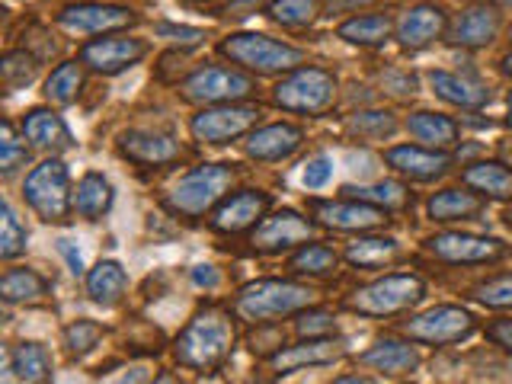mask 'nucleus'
Instances as JSON below:
<instances>
[{
  "mask_svg": "<svg viewBox=\"0 0 512 384\" xmlns=\"http://www.w3.org/2000/svg\"><path fill=\"white\" fill-rule=\"evenodd\" d=\"M192 279H196V285L215 288L218 285V272L212 266H196V269H192Z\"/></svg>",
  "mask_w": 512,
  "mask_h": 384,
  "instance_id": "obj_50",
  "label": "nucleus"
},
{
  "mask_svg": "<svg viewBox=\"0 0 512 384\" xmlns=\"http://www.w3.org/2000/svg\"><path fill=\"white\" fill-rule=\"evenodd\" d=\"M336 263H340V256L327 244H304L292 256V269L298 276H327V272L336 269Z\"/></svg>",
  "mask_w": 512,
  "mask_h": 384,
  "instance_id": "obj_38",
  "label": "nucleus"
},
{
  "mask_svg": "<svg viewBox=\"0 0 512 384\" xmlns=\"http://www.w3.org/2000/svg\"><path fill=\"white\" fill-rule=\"evenodd\" d=\"M266 0H234V4H228V10L224 13H234V16H247V10H256V7H263Z\"/></svg>",
  "mask_w": 512,
  "mask_h": 384,
  "instance_id": "obj_51",
  "label": "nucleus"
},
{
  "mask_svg": "<svg viewBox=\"0 0 512 384\" xmlns=\"http://www.w3.org/2000/svg\"><path fill=\"white\" fill-rule=\"evenodd\" d=\"M480 202L477 192H468V189H442L436 196L429 199L426 212L432 221H461V218H474L480 215Z\"/></svg>",
  "mask_w": 512,
  "mask_h": 384,
  "instance_id": "obj_31",
  "label": "nucleus"
},
{
  "mask_svg": "<svg viewBox=\"0 0 512 384\" xmlns=\"http://www.w3.org/2000/svg\"><path fill=\"white\" fill-rule=\"evenodd\" d=\"M103 340V327L96 320H74L71 327H64V346H68L74 356H84L96 343Z\"/></svg>",
  "mask_w": 512,
  "mask_h": 384,
  "instance_id": "obj_43",
  "label": "nucleus"
},
{
  "mask_svg": "<svg viewBox=\"0 0 512 384\" xmlns=\"http://www.w3.org/2000/svg\"><path fill=\"white\" fill-rule=\"evenodd\" d=\"M23 199L26 205L48 224L68 221L74 212V196H71V180L68 167L61 160H42V164L26 176L23 183Z\"/></svg>",
  "mask_w": 512,
  "mask_h": 384,
  "instance_id": "obj_6",
  "label": "nucleus"
},
{
  "mask_svg": "<svg viewBox=\"0 0 512 384\" xmlns=\"http://www.w3.org/2000/svg\"><path fill=\"white\" fill-rule=\"evenodd\" d=\"M234 180V167L228 164H202L196 170H189L180 183L167 192V212L180 218H202L208 212H215L224 189Z\"/></svg>",
  "mask_w": 512,
  "mask_h": 384,
  "instance_id": "obj_4",
  "label": "nucleus"
},
{
  "mask_svg": "<svg viewBox=\"0 0 512 384\" xmlns=\"http://www.w3.org/2000/svg\"><path fill=\"white\" fill-rule=\"evenodd\" d=\"M311 234H314V224L308 218H301L298 212H292V208H285V212H276L256 224L250 234V247L256 253H282L298 244H308Z\"/></svg>",
  "mask_w": 512,
  "mask_h": 384,
  "instance_id": "obj_12",
  "label": "nucleus"
},
{
  "mask_svg": "<svg viewBox=\"0 0 512 384\" xmlns=\"http://www.w3.org/2000/svg\"><path fill=\"white\" fill-rule=\"evenodd\" d=\"M503 74H509V77H512V55H506V58H503Z\"/></svg>",
  "mask_w": 512,
  "mask_h": 384,
  "instance_id": "obj_54",
  "label": "nucleus"
},
{
  "mask_svg": "<svg viewBox=\"0 0 512 384\" xmlns=\"http://www.w3.org/2000/svg\"><path fill=\"white\" fill-rule=\"evenodd\" d=\"M234 320L228 311L221 308H205L183 327V333L176 336L173 352L176 362L192 372H212L234 349Z\"/></svg>",
  "mask_w": 512,
  "mask_h": 384,
  "instance_id": "obj_1",
  "label": "nucleus"
},
{
  "mask_svg": "<svg viewBox=\"0 0 512 384\" xmlns=\"http://www.w3.org/2000/svg\"><path fill=\"white\" fill-rule=\"evenodd\" d=\"M23 138L39 151H68L74 148V138H71V128L64 125V119L52 109H29L23 116Z\"/></svg>",
  "mask_w": 512,
  "mask_h": 384,
  "instance_id": "obj_23",
  "label": "nucleus"
},
{
  "mask_svg": "<svg viewBox=\"0 0 512 384\" xmlns=\"http://www.w3.org/2000/svg\"><path fill=\"white\" fill-rule=\"evenodd\" d=\"M426 285L420 276H410V272H394V276H381L375 282H368L356 288L346 298V308L365 314V317H394L404 314L423 301Z\"/></svg>",
  "mask_w": 512,
  "mask_h": 384,
  "instance_id": "obj_5",
  "label": "nucleus"
},
{
  "mask_svg": "<svg viewBox=\"0 0 512 384\" xmlns=\"http://www.w3.org/2000/svg\"><path fill=\"white\" fill-rule=\"evenodd\" d=\"M464 186H471L474 192L487 199H500L509 202L512 199V170L496 164V160H477V164H468L461 173Z\"/></svg>",
  "mask_w": 512,
  "mask_h": 384,
  "instance_id": "obj_26",
  "label": "nucleus"
},
{
  "mask_svg": "<svg viewBox=\"0 0 512 384\" xmlns=\"http://www.w3.org/2000/svg\"><path fill=\"white\" fill-rule=\"evenodd\" d=\"M314 218L333 231H349V234H362V231H375L381 224H388V212L372 202H359V199H346V202H314Z\"/></svg>",
  "mask_w": 512,
  "mask_h": 384,
  "instance_id": "obj_14",
  "label": "nucleus"
},
{
  "mask_svg": "<svg viewBox=\"0 0 512 384\" xmlns=\"http://www.w3.org/2000/svg\"><path fill=\"white\" fill-rule=\"evenodd\" d=\"M407 128L410 135L416 141H423L426 148H452V144L458 141V125L448 119V116H439V112H413V116L407 119Z\"/></svg>",
  "mask_w": 512,
  "mask_h": 384,
  "instance_id": "obj_30",
  "label": "nucleus"
},
{
  "mask_svg": "<svg viewBox=\"0 0 512 384\" xmlns=\"http://www.w3.org/2000/svg\"><path fill=\"white\" fill-rule=\"evenodd\" d=\"M388 167H394L400 176H407V180H416V183H432L439 180V176L448 173L452 167V157L445 151H436V148H416V144H397L388 154Z\"/></svg>",
  "mask_w": 512,
  "mask_h": 384,
  "instance_id": "obj_18",
  "label": "nucleus"
},
{
  "mask_svg": "<svg viewBox=\"0 0 512 384\" xmlns=\"http://www.w3.org/2000/svg\"><path fill=\"white\" fill-rule=\"evenodd\" d=\"M404 333L416 343L426 346H448V343H461L474 333V317L458 308V304H439V308H429L423 314L410 317L404 324Z\"/></svg>",
  "mask_w": 512,
  "mask_h": 384,
  "instance_id": "obj_9",
  "label": "nucleus"
},
{
  "mask_svg": "<svg viewBox=\"0 0 512 384\" xmlns=\"http://www.w3.org/2000/svg\"><path fill=\"white\" fill-rule=\"evenodd\" d=\"M359 362L365 368L384 372V375H407V372H416V368H420V352L400 340H378L372 349L362 352Z\"/></svg>",
  "mask_w": 512,
  "mask_h": 384,
  "instance_id": "obj_25",
  "label": "nucleus"
},
{
  "mask_svg": "<svg viewBox=\"0 0 512 384\" xmlns=\"http://www.w3.org/2000/svg\"><path fill=\"white\" fill-rule=\"evenodd\" d=\"M26 160H29L26 138H20L13 132V125L4 122V125H0V170L13 173L16 167H23Z\"/></svg>",
  "mask_w": 512,
  "mask_h": 384,
  "instance_id": "obj_42",
  "label": "nucleus"
},
{
  "mask_svg": "<svg viewBox=\"0 0 512 384\" xmlns=\"http://www.w3.org/2000/svg\"><path fill=\"white\" fill-rule=\"evenodd\" d=\"M266 208H269V192L240 189V192H234V196L218 202L208 224H212V231H218V234H244L263 221Z\"/></svg>",
  "mask_w": 512,
  "mask_h": 384,
  "instance_id": "obj_13",
  "label": "nucleus"
},
{
  "mask_svg": "<svg viewBox=\"0 0 512 384\" xmlns=\"http://www.w3.org/2000/svg\"><path fill=\"white\" fill-rule=\"evenodd\" d=\"M506 109H509V125H512V93H509V100H506Z\"/></svg>",
  "mask_w": 512,
  "mask_h": 384,
  "instance_id": "obj_55",
  "label": "nucleus"
},
{
  "mask_svg": "<svg viewBox=\"0 0 512 384\" xmlns=\"http://www.w3.org/2000/svg\"><path fill=\"white\" fill-rule=\"evenodd\" d=\"M346 352L343 340H333V336H317V340H304L298 346H285L279 352H272L269 368L276 375H292L301 368H314V365H330Z\"/></svg>",
  "mask_w": 512,
  "mask_h": 384,
  "instance_id": "obj_17",
  "label": "nucleus"
},
{
  "mask_svg": "<svg viewBox=\"0 0 512 384\" xmlns=\"http://www.w3.org/2000/svg\"><path fill=\"white\" fill-rule=\"evenodd\" d=\"M391 36V16L388 13H362V16H352L340 26V39L352 42V45H381L388 42Z\"/></svg>",
  "mask_w": 512,
  "mask_h": 384,
  "instance_id": "obj_33",
  "label": "nucleus"
},
{
  "mask_svg": "<svg viewBox=\"0 0 512 384\" xmlns=\"http://www.w3.org/2000/svg\"><path fill=\"white\" fill-rule=\"evenodd\" d=\"M26 250V228L16 218L13 205L4 202L0 205V256L4 260H16Z\"/></svg>",
  "mask_w": 512,
  "mask_h": 384,
  "instance_id": "obj_41",
  "label": "nucleus"
},
{
  "mask_svg": "<svg viewBox=\"0 0 512 384\" xmlns=\"http://www.w3.org/2000/svg\"><path fill=\"white\" fill-rule=\"evenodd\" d=\"M183 96L189 103H205V106H224V103H240L253 96V80L244 71L234 68H199L183 80Z\"/></svg>",
  "mask_w": 512,
  "mask_h": 384,
  "instance_id": "obj_8",
  "label": "nucleus"
},
{
  "mask_svg": "<svg viewBox=\"0 0 512 384\" xmlns=\"http://www.w3.org/2000/svg\"><path fill=\"white\" fill-rule=\"evenodd\" d=\"M487 340H493L496 346H503L506 352H512V320H496V324L487 327Z\"/></svg>",
  "mask_w": 512,
  "mask_h": 384,
  "instance_id": "obj_48",
  "label": "nucleus"
},
{
  "mask_svg": "<svg viewBox=\"0 0 512 384\" xmlns=\"http://www.w3.org/2000/svg\"><path fill=\"white\" fill-rule=\"evenodd\" d=\"M80 87H84V64L64 61L45 80V100L55 103V106H68L77 100Z\"/></svg>",
  "mask_w": 512,
  "mask_h": 384,
  "instance_id": "obj_35",
  "label": "nucleus"
},
{
  "mask_svg": "<svg viewBox=\"0 0 512 384\" xmlns=\"http://www.w3.org/2000/svg\"><path fill=\"white\" fill-rule=\"evenodd\" d=\"M263 112L250 103H224V106H205L192 116V135L205 144H228L240 135H247Z\"/></svg>",
  "mask_w": 512,
  "mask_h": 384,
  "instance_id": "obj_10",
  "label": "nucleus"
},
{
  "mask_svg": "<svg viewBox=\"0 0 512 384\" xmlns=\"http://www.w3.org/2000/svg\"><path fill=\"white\" fill-rule=\"evenodd\" d=\"M343 192H349V199H359V202H372L384 212H394V208H404L407 205V189L400 183H375V186H346Z\"/></svg>",
  "mask_w": 512,
  "mask_h": 384,
  "instance_id": "obj_39",
  "label": "nucleus"
},
{
  "mask_svg": "<svg viewBox=\"0 0 512 384\" xmlns=\"http://www.w3.org/2000/svg\"><path fill=\"white\" fill-rule=\"evenodd\" d=\"M429 84L445 103L461 106V109H484L490 103V90L480 84V80L461 77V74H452V71H432Z\"/></svg>",
  "mask_w": 512,
  "mask_h": 384,
  "instance_id": "obj_24",
  "label": "nucleus"
},
{
  "mask_svg": "<svg viewBox=\"0 0 512 384\" xmlns=\"http://www.w3.org/2000/svg\"><path fill=\"white\" fill-rule=\"evenodd\" d=\"M496 4H503V7H512V0H496Z\"/></svg>",
  "mask_w": 512,
  "mask_h": 384,
  "instance_id": "obj_56",
  "label": "nucleus"
},
{
  "mask_svg": "<svg viewBox=\"0 0 512 384\" xmlns=\"http://www.w3.org/2000/svg\"><path fill=\"white\" fill-rule=\"evenodd\" d=\"M125 288H128V276H125V269L116 260H100L87 272V295L96 304H103V308L119 304L122 295H125Z\"/></svg>",
  "mask_w": 512,
  "mask_h": 384,
  "instance_id": "obj_27",
  "label": "nucleus"
},
{
  "mask_svg": "<svg viewBox=\"0 0 512 384\" xmlns=\"http://www.w3.org/2000/svg\"><path fill=\"white\" fill-rule=\"evenodd\" d=\"M218 48L224 58H231L240 68L256 71V74H292L304 68L301 48L260 36V32H237V36H228Z\"/></svg>",
  "mask_w": 512,
  "mask_h": 384,
  "instance_id": "obj_3",
  "label": "nucleus"
},
{
  "mask_svg": "<svg viewBox=\"0 0 512 384\" xmlns=\"http://www.w3.org/2000/svg\"><path fill=\"white\" fill-rule=\"evenodd\" d=\"M154 32H157L160 39L176 42V45H199L205 39L202 29H196V26H176V23H157Z\"/></svg>",
  "mask_w": 512,
  "mask_h": 384,
  "instance_id": "obj_46",
  "label": "nucleus"
},
{
  "mask_svg": "<svg viewBox=\"0 0 512 384\" xmlns=\"http://www.w3.org/2000/svg\"><path fill=\"white\" fill-rule=\"evenodd\" d=\"M333 384H378L375 378H365V375H343V378H336Z\"/></svg>",
  "mask_w": 512,
  "mask_h": 384,
  "instance_id": "obj_52",
  "label": "nucleus"
},
{
  "mask_svg": "<svg viewBox=\"0 0 512 384\" xmlns=\"http://www.w3.org/2000/svg\"><path fill=\"white\" fill-rule=\"evenodd\" d=\"M304 141V132L298 125H288V122H272L250 132L247 138V157L253 160H285L292 157Z\"/></svg>",
  "mask_w": 512,
  "mask_h": 384,
  "instance_id": "obj_22",
  "label": "nucleus"
},
{
  "mask_svg": "<svg viewBox=\"0 0 512 384\" xmlns=\"http://www.w3.org/2000/svg\"><path fill=\"white\" fill-rule=\"evenodd\" d=\"M509 39H512V26H509Z\"/></svg>",
  "mask_w": 512,
  "mask_h": 384,
  "instance_id": "obj_57",
  "label": "nucleus"
},
{
  "mask_svg": "<svg viewBox=\"0 0 512 384\" xmlns=\"http://www.w3.org/2000/svg\"><path fill=\"white\" fill-rule=\"evenodd\" d=\"M272 100L279 109L298 112V116H320L336 100V77L324 68H298L272 90Z\"/></svg>",
  "mask_w": 512,
  "mask_h": 384,
  "instance_id": "obj_7",
  "label": "nucleus"
},
{
  "mask_svg": "<svg viewBox=\"0 0 512 384\" xmlns=\"http://www.w3.org/2000/svg\"><path fill=\"white\" fill-rule=\"evenodd\" d=\"M496 32H500V10L477 4V7L461 10L455 20L448 23V42L461 48H480L493 42Z\"/></svg>",
  "mask_w": 512,
  "mask_h": 384,
  "instance_id": "obj_21",
  "label": "nucleus"
},
{
  "mask_svg": "<svg viewBox=\"0 0 512 384\" xmlns=\"http://www.w3.org/2000/svg\"><path fill=\"white\" fill-rule=\"evenodd\" d=\"M269 20L279 23L285 29H304L317 20L320 13V0H272L266 7Z\"/></svg>",
  "mask_w": 512,
  "mask_h": 384,
  "instance_id": "obj_37",
  "label": "nucleus"
},
{
  "mask_svg": "<svg viewBox=\"0 0 512 384\" xmlns=\"http://www.w3.org/2000/svg\"><path fill=\"white\" fill-rule=\"evenodd\" d=\"M442 32H448V16L436 4H416L397 20V42L407 52H420V48L436 42Z\"/></svg>",
  "mask_w": 512,
  "mask_h": 384,
  "instance_id": "obj_19",
  "label": "nucleus"
},
{
  "mask_svg": "<svg viewBox=\"0 0 512 384\" xmlns=\"http://www.w3.org/2000/svg\"><path fill=\"white\" fill-rule=\"evenodd\" d=\"M314 304V288L288 279H260L240 288L234 298V314L247 324H272V320L298 314Z\"/></svg>",
  "mask_w": 512,
  "mask_h": 384,
  "instance_id": "obj_2",
  "label": "nucleus"
},
{
  "mask_svg": "<svg viewBox=\"0 0 512 384\" xmlns=\"http://www.w3.org/2000/svg\"><path fill=\"white\" fill-rule=\"evenodd\" d=\"M426 250L442 263H455V266H468V263H500L509 253V247L496 237H480V234H461V231H448L436 234L426 240Z\"/></svg>",
  "mask_w": 512,
  "mask_h": 384,
  "instance_id": "obj_11",
  "label": "nucleus"
},
{
  "mask_svg": "<svg viewBox=\"0 0 512 384\" xmlns=\"http://www.w3.org/2000/svg\"><path fill=\"white\" fill-rule=\"evenodd\" d=\"M330 173H333V164H330V157H314L308 167H304V186L308 189H320V186H327L330 180Z\"/></svg>",
  "mask_w": 512,
  "mask_h": 384,
  "instance_id": "obj_47",
  "label": "nucleus"
},
{
  "mask_svg": "<svg viewBox=\"0 0 512 384\" xmlns=\"http://www.w3.org/2000/svg\"><path fill=\"white\" fill-rule=\"evenodd\" d=\"M119 151L138 167H167L183 157L180 141H173L164 132H151V128H128V132H122Z\"/></svg>",
  "mask_w": 512,
  "mask_h": 384,
  "instance_id": "obj_15",
  "label": "nucleus"
},
{
  "mask_svg": "<svg viewBox=\"0 0 512 384\" xmlns=\"http://www.w3.org/2000/svg\"><path fill=\"white\" fill-rule=\"evenodd\" d=\"M39 74V58L29 55L26 48H16V52H7L4 61H0V77H4L7 90L26 87L32 84V77Z\"/></svg>",
  "mask_w": 512,
  "mask_h": 384,
  "instance_id": "obj_40",
  "label": "nucleus"
},
{
  "mask_svg": "<svg viewBox=\"0 0 512 384\" xmlns=\"http://www.w3.org/2000/svg\"><path fill=\"white\" fill-rule=\"evenodd\" d=\"M400 256V244L394 237H359L346 247V260L359 269H381Z\"/></svg>",
  "mask_w": 512,
  "mask_h": 384,
  "instance_id": "obj_32",
  "label": "nucleus"
},
{
  "mask_svg": "<svg viewBox=\"0 0 512 384\" xmlns=\"http://www.w3.org/2000/svg\"><path fill=\"white\" fill-rule=\"evenodd\" d=\"M295 327H298V333L304 336V340H317V336H333L336 320L324 308H308L295 320Z\"/></svg>",
  "mask_w": 512,
  "mask_h": 384,
  "instance_id": "obj_44",
  "label": "nucleus"
},
{
  "mask_svg": "<svg viewBox=\"0 0 512 384\" xmlns=\"http://www.w3.org/2000/svg\"><path fill=\"white\" fill-rule=\"evenodd\" d=\"M138 16L116 4H74L58 13V23L71 32H112L132 26Z\"/></svg>",
  "mask_w": 512,
  "mask_h": 384,
  "instance_id": "obj_20",
  "label": "nucleus"
},
{
  "mask_svg": "<svg viewBox=\"0 0 512 384\" xmlns=\"http://www.w3.org/2000/svg\"><path fill=\"white\" fill-rule=\"evenodd\" d=\"M474 298L487 308H512V276H500L493 282H484L474 292Z\"/></svg>",
  "mask_w": 512,
  "mask_h": 384,
  "instance_id": "obj_45",
  "label": "nucleus"
},
{
  "mask_svg": "<svg viewBox=\"0 0 512 384\" xmlns=\"http://www.w3.org/2000/svg\"><path fill=\"white\" fill-rule=\"evenodd\" d=\"M112 208V186L103 173H84L74 192V212L87 221L103 218Z\"/></svg>",
  "mask_w": 512,
  "mask_h": 384,
  "instance_id": "obj_28",
  "label": "nucleus"
},
{
  "mask_svg": "<svg viewBox=\"0 0 512 384\" xmlns=\"http://www.w3.org/2000/svg\"><path fill=\"white\" fill-rule=\"evenodd\" d=\"M151 384H180V378H176L173 372H164V375H157Z\"/></svg>",
  "mask_w": 512,
  "mask_h": 384,
  "instance_id": "obj_53",
  "label": "nucleus"
},
{
  "mask_svg": "<svg viewBox=\"0 0 512 384\" xmlns=\"http://www.w3.org/2000/svg\"><path fill=\"white\" fill-rule=\"evenodd\" d=\"M0 295L7 304L36 301L48 295V279L39 276L36 269H7L4 279H0Z\"/></svg>",
  "mask_w": 512,
  "mask_h": 384,
  "instance_id": "obj_34",
  "label": "nucleus"
},
{
  "mask_svg": "<svg viewBox=\"0 0 512 384\" xmlns=\"http://www.w3.org/2000/svg\"><path fill=\"white\" fill-rule=\"evenodd\" d=\"M58 250L64 253V260H68L74 276H84V260H80V253L71 247V240H58Z\"/></svg>",
  "mask_w": 512,
  "mask_h": 384,
  "instance_id": "obj_49",
  "label": "nucleus"
},
{
  "mask_svg": "<svg viewBox=\"0 0 512 384\" xmlns=\"http://www.w3.org/2000/svg\"><path fill=\"white\" fill-rule=\"evenodd\" d=\"M10 372L23 384L52 381V356L42 343H20L10 352Z\"/></svg>",
  "mask_w": 512,
  "mask_h": 384,
  "instance_id": "obj_29",
  "label": "nucleus"
},
{
  "mask_svg": "<svg viewBox=\"0 0 512 384\" xmlns=\"http://www.w3.org/2000/svg\"><path fill=\"white\" fill-rule=\"evenodd\" d=\"M144 55H148V45L128 36H103L80 48V61L90 64V68L100 74H119L125 68H132V64H138Z\"/></svg>",
  "mask_w": 512,
  "mask_h": 384,
  "instance_id": "obj_16",
  "label": "nucleus"
},
{
  "mask_svg": "<svg viewBox=\"0 0 512 384\" xmlns=\"http://www.w3.org/2000/svg\"><path fill=\"white\" fill-rule=\"evenodd\" d=\"M349 132L365 141H384L397 132V119L388 109H359V112H352Z\"/></svg>",
  "mask_w": 512,
  "mask_h": 384,
  "instance_id": "obj_36",
  "label": "nucleus"
}]
</instances>
